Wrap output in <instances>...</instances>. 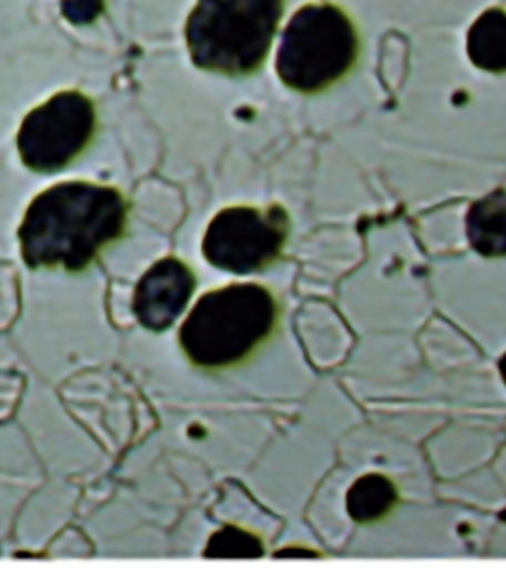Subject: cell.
Here are the masks:
<instances>
[{"label":"cell","mask_w":506,"mask_h":568,"mask_svg":"<svg viewBox=\"0 0 506 568\" xmlns=\"http://www.w3.org/2000/svg\"><path fill=\"white\" fill-rule=\"evenodd\" d=\"M194 288L196 276L183 260H160L138 282L133 296L136 320L150 332H164L183 314Z\"/></svg>","instance_id":"52a82bcc"},{"label":"cell","mask_w":506,"mask_h":568,"mask_svg":"<svg viewBox=\"0 0 506 568\" xmlns=\"http://www.w3.org/2000/svg\"><path fill=\"white\" fill-rule=\"evenodd\" d=\"M275 320L276 302L270 290L227 285L199 298L181 325V348L198 366H229L257 348Z\"/></svg>","instance_id":"277c9868"},{"label":"cell","mask_w":506,"mask_h":568,"mask_svg":"<svg viewBox=\"0 0 506 568\" xmlns=\"http://www.w3.org/2000/svg\"><path fill=\"white\" fill-rule=\"evenodd\" d=\"M289 232L290 219L283 206H231L208 225L202 251L213 266L246 275L279 260Z\"/></svg>","instance_id":"5b68a950"},{"label":"cell","mask_w":506,"mask_h":568,"mask_svg":"<svg viewBox=\"0 0 506 568\" xmlns=\"http://www.w3.org/2000/svg\"><path fill=\"white\" fill-rule=\"evenodd\" d=\"M466 232L470 245L487 257L505 253V192L496 190L474 202L466 216Z\"/></svg>","instance_id":"ba28073f"},{"label":"cell","mask_w":506,"mask_h":568,"mask_svg":"<svg viewBox=\"0 0 506 568\" xmlns=\"http://www.w3.org/2000/svg\"><path fill=\"white\" fill-rule=\"evenodd\" d=\"M285 0H198L185 24L190 58L202 71L232 78L265 67Z\"/></svg>","instance_id":"7a4b0ae2"},{"label":"cell","mask_w":506,"mask_h":568,"mask_svg":"<svg viewBox=\"0 0 506 568\" xmlns=\"http://www.w3.org/2000/svg\"><path fill=\"white\" fill-rule=\"evenodd\" d=\"M105 10V0H63L64 19L72 24H90Z\"/></svg>","instance_id":"8fae6325"},{"label":"cell","mask_w":506,"mask_h":568,"mask_svg":"<svg viewBox=\"0 0 506 568\" xmlns=\"http://www.w3.org/2000/svg\"><path fill=\"white\" fill-rule=\"evenodd\" d=\"M505 10L500 7L484 11L469 29L468 55L482 71L504 73L506 68Z\"/></svg>","instance_id":"9c48e42d"},{"label":"cell","mask_w":506,"mask_h":568,"mask_svg":"<svg viewBox=\"0 0 506 568\" xmlns=\"http://www.w3.org/2000/svg\"><path fill=\"white\" fill-rule=\"evenodd\" d=\"M97 130L93 102L80 91H62L29 112L17 136L21 162L30 171H62L88 149Z\"/></svg>","instance_id":"8992f818"},{"label":"cell","mask_w":506,"mask_h":568,"mask_svg":"<svg viewBox=\"0 0 506 568\" xmlns=\"http://www.w3.org/2000/svg\"><path fill=\"white\" fill-rule=\"evenodd\" d=\"M361 54V32L343 7L308 3L284 29L275 68L287 89L314 97L344 81Z\"/></svg>","instance_id":"3957f363"},{"label":"cell","mask_w":506,"mask_h":568,"mask_svg":"<svg viewBox=\"0 0 506 568\" xmlns=\"http://www.w3.org/2000/svg\"><path fill=\"white\" fill-rule=\"evenodd\" d=\"M395 488L383 476H366L361 483L354 485L350 494V507L354 518L358 520H374L382 518L395 505Z\"/></svg>","instance_id":"30bf717a"},{"label":"cell","mask_w":506,"mask_h":568,"mask_svg":"<svg viewBox=\"0 0 506 568\" xmlns=\"http://www.w3.org/2000/svg\"><path fill=\"white\" fill-rule=\"evenodd\" d=\"M128 203L107 185L72 181L30 203L19 229L21 257L32 268L85 271L124 234Z\"/></svg>","instance_id":"6da1fadb"}]
</instances>
